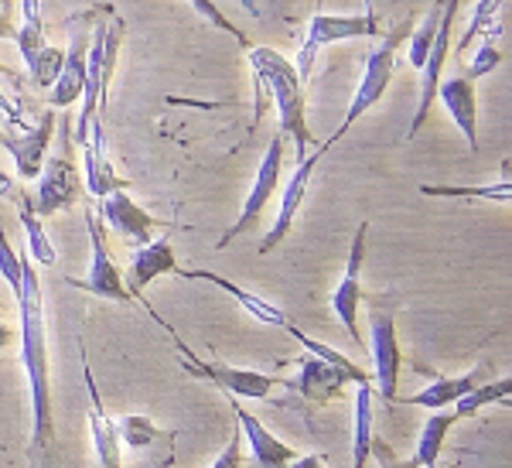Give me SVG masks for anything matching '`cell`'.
I'll return each instance as SVG.
<instances>
[{
  "label": "cell",
  "instance_id": "6da1fadb",
  "mask_svg": "<svg viewBox=\"0 0 512 468\" xmlns=\"http://www.w3.org/2000/svg\"><path fill=\"white\" fill-rule=\"evenodd\" d=\"M21 318V363L31 387V410H35V448L48 451L55 441L52 421V380H48V328H45V294H41L38 267L28 253H21V287L14 294Z\"/></svg>",
  "mask_w": 512,
  "mask_h": 468
},
{
  "label": "cell",
  "instance_id": "7a4b0ae2",
  "mask_svg": "<svg viewBox=\"0 0 512 468\" xmlns=\"http://www.w3.org/2000/svg\"><path fill=\"white\" fill-rule=\"evenodd\" d=\"M250 72L256 82V120L267 110V100L277 106L280 134L297 147V161L311 151V127H308V96H304V79L297 76L294 62L280 55L277 48L256 45L250 48Z\"/></svg>",
  "mask_w": 512,
  "mask_h": 468
},
{
  "label": "cell",
  "instance_id": "3957f363",
  "mask_svg": "<svg viewBox=\"0 0 512 468\" xmlns=\"http://www.w3.org/2000/svg\"><path fill=\"white\" fill-rule=\"evenodd\" d=\"M103 18L96 21V28L89 31V52H86V86L79 96V123L72 130V141L79 147L86 144L93 123H99V113L106 110V89L117 72V55L123 45V18L113 14L110 7L99 11Z\"/></svg>",
  "mask_w": 512,
  "mask_h": 468
},
{
  "label": "cell",
  "instance_id": "277c9868",
  "mask_svg": "<svg viewBox=\"0 0 512 468\" xmlns=\"http://www.w3.org/2000/svg\"><path fill=\"white\" fill-rule=\"evenodd\" d=\"M410 31H414V21H400L393 31H386V35H379V41L373 45V52L366 55V69H362L359 76V86H355L352 93V103L349 110H345V120L342 127L335 130L332 137H328V144H338L345 134L359 123L362 117H366L373 106H379V100L386 96V89H390L393 82V72H396V55H400V45L410 38Z\"/></svg>",
  "mask_w": 512,
  "mask_h": 468
},
{
  "label": "cell",
  "instance_id": "5b68a950",
  "mask_svg": "<svg viewBox=\"0 0 512 468\" xmlns=\"http://www.w3.org/2000/svg\"><path fill=\"white\" fill-rule=\"evenodd\" d=\"M62 137H59V151L52 158H45L41 164V175L35 178L38 192L31 195V209L38 219H48L55 212L72 209L82 199V175H79V161H76V141H72V120L59 117Z\"/></svg>",
  "mask_w": 512,
  "mask_h": 468
},
{
  "label": "cell",
  "instance_id": "8992f818",
  "mask_svg": "<svg viewBox=\"0 0 512 468\" xmlns=\"http://www.w3.org/2000/svg\"><path fill=\"white\" fill-rule=\"evenodd\" d=\"M147 305V301H144ZM151 311V318L158 322L164 332H171V339H175V349H178V363L185 369L188 376H198V380H209L216 383L219 393H233V397H243V400H270V393L274 387H284V380L280 376H267V373H256V369H236L229 363H219V359H195V352L181 342V335L171 328L164 318L147 305Z\"/></svg>",
  "mask_w": 512,
  "mask_h": 468
},
{
  "label": "cell",
  "instance_id": "52a82bcc",
  "mask_svg": "<svg viewBox=\"0 0 512 468\" xmlns=\"http://www.w3.org/2000/svg\"><path fill=\"white\" fill-rule=\"evenodd\" d=\"M383 35V21H379V14L369 7V11L362 14H315L308 24V35H304V45L301 52H297V76L304 82L311 79V72H315V62L318 55L325 52V48L338 45V41H355V38H379Z\"/></svg>",
  "mask_w": 512,
  "mask_h": 468
},
{
  "label": "cell",
  "instance_id": "ba28073f",
  "mask_svg": "<svg viewBox=\"0 0 512 468\" xmlns=\"http://www.w3.org/2000/svg\"><path fill=\"white\" fill-rule=\"evenodd\" d=\"M369 311V356H373V380L379 387V397L396 400V387H400V373H403V349L396 339V305L390 298H366Z\"/></svg>",
  "mask_w": 512,
  "mask_h": 468
},
{
  "label": "cell",
  "instance_id": "9c48e42d",
  "mask_svg": "<svg viewBox=\"0 0 512 468\" xmlns=\"http://www.w3.org/2000/svg\"><path fill=\"white\" fill-rule=\"evenodd\" d=\"M284 147H287V137L277 130V134L270 137V147L263 151V161H260V168H256V178H253L250 192H246V199H243V209H239V219L216 240V250H226L229 243L239 240L243 233H250V229H256V223L263 219V212H267V205H270V199H274V192L280 185V171H284Z\"/></svg>",
  "mask_w": 512,
  "mask_h": 468
},
{
  "label": "cell",
  "instance_id": "30bf717a",
  "mask_svg": "<svg viewBox=\"0 0 512 468\" xmlns=\"http://www.w3.org/2000/svg\"><path fill=\"white\" fill-rule=\"evenodd\" d=\"M55 127H59V113H52V106L41 113L38 123H31L24 130H7L0 123V147L11 154L14 171H18L21 182H35L41 175V164H45L48 151H52Z\"/></svg>",
  "mask_w": 512,
  "mask_h": 468
},
{
  "label": "cell",
  "instance_id": "8fae6325",
  "mask_svg": "<svg viewBox=\"0 0 512 468\" xmlns=\"http://www.w3.org/2000/svg\"><path fill=\"white\" fill-rule=\"evenodd\" d=\"M86 229H89V243H93V264H89L86 277H65L69 287H79V291L93 294V298L103 301H117V305H130V294L123 287V274L120 267L113 264V257L106 253V240H103V223H99L96 209L86 205Z\"/></svg>",
  "mask_w": 512,
  "mask_h": 468
},
{
  "label": "cell",
  "instance_id": "7c38bea8",
  "mask_svg": "<svg viewBox=\"0 0 512 468\" xmlns=\"http://www.w3.org/2000/svg\"><path fill=\"white\" fill-rule=\"evenodd\" d=\"M332 151V144H321L315 147V151H308L301 161H297V168H294V175H291V182H287L284 188V195H280V209H277V219H274V226L267 229V236L260 240V257H267V253H274L280 243L291 236V229L297 223V212H301V205L304 199H308V188H311V178H315V168L321 164V158Z\"/></svg>",
  "mask_w": 512,
  "mask_h": 468
},
{
  "label": "cell",
  "instance_id": "4fadbf2b",
  "mask_svg": "<svg viewBox=\"0 0 512 468\" xmlns=\"http://www.w3.org/2000/svg\"><path fill=\"white\" fill-rule=\"evenodd\" d=\"M366 236H369V223L355 226L352 236V250H349V264H345L342 281L335 284L332 291V311L342 322L345 335L355 342V346H366L359 332V308H362V264H366Z\"/></svg>",
  "mask_w": 512,
  "mask_h": 468
},
{
  "label": "cell",
  "instance_id": "5bb4252c",
  "mask_svg": "<svg viewBox=\"0 0 512 468\" xmlns=\"http://www.w3.org/2000/svg\"><path fill=\"white\" fill-rule=\"evenodd\" d=\"M297 363V376L294 380H284L287 390H294L297 397H304L308 404H332L335 397H342V390L355 383L345 369H338L335 363H328V359H318L311 356V352H304V356L294 359Z\"/></svg>",
  "mask_w": 512,
  "mask_h": 468
},
{
  "label": "cell",
  "instance_id": "9a60e30c",
  "mask_svg": "<svg viewBox=\"0 0 512 468\" xmlns=\"http://www.w3.org/2000/svg\"><path fill=\"white\" fill-rule=\"evenodd\" d=\"M96 202H99L96 216L103 219L113 233H120L130 246H144V243L154 240L158 219H154L140 202H134V195L130 192H113V195H103V199H96Z\"/></svg>",
  "mask_w": 512,
  "mask_h": 468
},
{
  "label": "cell",
  "instance_id": "2e32d148",
  "mask_svg": "<svg viewBox=\"0 0 512 468\" xmlns=\"http://www.w3.org/2000/svg\"><path fill=\"white\" fill-rule=\"evenodd\" d=\"M229 400V410L236 414V424H239V434L243 441H250V455H253V468H287L297 458V451L291 445L277 438L270 428H263V421H256V414L243 410L239 397L233 393H222Z\"/></svg>",
  "mask_w": 512,
  "mask_h": 468
},
{
  "label": "cell",
  "instance_id": "e0dca14e",
  "mask_svg": "<svg viewBox=\"0 0 512 468\" xmlns=\"http://www.w3.org/2000/svg\"><path fill=\"white\" fill-rule=\"evenodd\" d=\"M82 185L93 199H103V195L113 192H130V182L113 168L110 154H106V130L103 120L93 123L86 144H82Z\"/></svg>",
  "mask_w": 512,
  "mask_h": 468
},
{
  "label": "cell",
  "instance_id": "ac0fdd59",
  "mask_svg": "<svg viewBox=\"0 0 512 468\" xmlns=\"http://www.w3.org/2000/svg\"><path fill=\"white\" fill-rule=\"evenodd\" d=\"M79 359H82V376H86V387H89V434H93L99 468H123V462H120L123 448H120V438H117V421L106 414L103 397H99V387H96V376L86 363V346H82V342H79Z\"/></svg>",
  "mask_w": 512,
  "mask_h": 468
},
{
  "label": "cell",
  "instance_id": "d6986e66",
  "mask_svg": "<svg viewBox=\"0 0 512 468\" xmlns=\"http://www.w3.org/2000/svg\"><path fill=\"white\" fill-rule=\"evenodd\" d=\"M178 260H175V246H171L168 236H161V240H151L144 246H137L134 257H130V270L127 277H123V287H127L130 298H144V291L151 287L158 277L164 274H175L178 277Z\"/></svg>",
  "mask_w": 512,
  "mask_h": 468
},
{
  "label": "cell",
  "instance_id": "ffe728a7",
  "mask_svg": "<svg viewBox=\"0 0 512 468\" xmlns=\"http://www.w3.org/2000/svg\"><path fill=\"white\" fill-rule=\"evenodd\" d=\"M86 52H89V31H76L72 45L62 59V69L55 76L52 89H48V106L52 110H69L79 103L82 86H86Z\"/></svg>",
  "mask_w": 512,
  "mask_h": 468
},
{
  "label": "cell",
  "instance_id": "44dd1931",
  "mask_svg": "<svg viewBox=\"0 0 512 468\" xmlns=\"http://www.w3.org/2000/svg\"><path fill=\"white\" fill-rule=\"evenodd\" d=\"M437 100L451 113L454 127L468 141V151H478V100H475V82L465 76H451L437 82Z\"/></svg>",
  "mask_w": 512,
  "mask_h": 468
},
{
  "label": "cell",
  "instance_id": "7402d4cb",
  "mask_svg": "<svg viewBox=\"0 0 512 468\" xmlns=\"http://www.w3.org/2000/svg\"><path fill=\"white\" fill-rule=\"evenodd\" d=\"M485 380H489V366H485V363L468 369L465 376H437L434 373V380L427 383L424 390L410 393V397H396V404L424 407V410H444V407H451L454 400H461L468 390L478 387V383H485Z\"/></svg>",
  "mask_w": 512,
  "mask_h": 468
},
{
  "label": "cell",
  "instance_id": "603a6c76",
  "mask_svg": "<svg viewBox=\"0 0 512 468\" xmlns=\"http://www.w3.org/2000/svg\"><path fill=\"white\" fill-rule=\"evenodd\" d=\"M178 277H185V281H209V284H216L219 291H226L229 298L239 301V305H243V311H250L256 322H263V325L284 328V332L294 325L291 318H287L277 305H270L267 298H260V294L246 291V287H239V284H233V281H226V277L216 274V270H178Z\"/></svg>",
  "mask_w": 512,
  "mask_h": 468
},
{
  "label": "cell",
  "instance_id": "cb8c5ba5",
  "mask_svg": "<svg viewBox=\"0 0 512 468\" xmlns=\"http://www.w3.org/2000/svg\"><path fill=\"white\" fill-rule=\"evenodd\" d=\"M7 199L18 205V216H21V226H24V253L31 257V264L41 267V270H52L55 267V246L48 240L45 226H41V219L35 216V209H31V195L18 192V188H7Z\"/></svg>",
  "mask_w": 512,
  "mask_h": 468
},
{
  "label": "cell",
  "instance_id": "d4e9b609",
  "mask_svg": "<svg viewBox=\"0 0 512 468\" xmlns=\"http://www.w3.org/2000/svg\"><path fill=\"white\" fill-rule=\"evenodd\" d=\"M376 438V387L362 383L355 390V428H352V468H366Z\"/></svg>",
  "mask_w": 512,
  "mask_h": 468
},
{
  "label": "cell",
  "instance_id": "484cf974",
  "mask_svg": "<svg viewBox=\"0 0 512 468\" xmlns=\"http://www.w3.org/2000/svg\"><path fill=\"white\" fill-rule=\"evenodd\" d=\"M117 438H120V448H130V451H147L161 441H171L175 431H161L151 417L144 414H127L123 421L117 424Z\"/></svg>",
  "mask_w": 512,
  "mask_h": 468
},
{
  "label": "cell",
  "instance_id": "4316f807",
  "mask_svg": "<svg viewBox=\"0 0 512 468\" xmlns=\"http://www.w3.org/2000/svg\"><path fill=\"white\" fill-rule=\"evenodd\" d=\"M454 424H461L458 414H441V410H431V417L424 421V431H420V441H417V455L414 462L417 465H437L441 458V448H444V438Z\"/></svg>",
  "mask_w": 512,
  "mask_h": 468
},
{
  "label": "cell",
  "instance_id": "83f0119b",
  "mask_svg": "<svg viewBox=\"0 0 512 468\" xmlns=\"http://www.w3.org/2000/svg\"><path fill=\"white\" fill-rule=\"evenodd\" d=\"M420 195H431V199H489L506 205L512 199L509 175H502L495 185H420Z\"/></svg>",
  "mask_w": 512,
  "mask_h": 468
},
{
  "label": "cell",
  "instance_id": "f1b7e54d",
  "mask_svg": "<svg viewBox=\"0 0 512 468\" xmlns=\"http://www.w3.org/2000/svg\"><path fill=\"white\" fill-rule=\"evenodd\" d=\"M14 45L21 48L24 65L48 45L45 21H41V0H21V28H18V35H14Z\"/></svg>",
  "mask_w": 512,
  "mask_h": 468
},
{
  "label": "cell",
  "instance_id": "f546056e",
  "mask_svg": "<svg viewBox=\"0 0 512 468\" xmlns=\"http://www.w3.org/2000/svg\"><path fill=\"white\" fill-rule=\"evenodd\" d=\"M509 393H512V380L509 376H502V380H485V383H478V387H472L465 393L461 400H454V414L465 421V417H475L482 407H492V404H506L509 400Z\"/></svg>",
  "mask_w": 512,
  "mask_h": 468
},
{
  "label": "cell",
  "instance_id": "4dcf8cb0",
  "mask_svg": "<svg viewBox=\"0 0 512 468\" xmlns=\"http://www.w3.org/2000/svg\"><path fill=\"white\" fill-rule=\"evenodd\" d=\"M502 31V0H478L475 11H472V21H468V31L458 38V52H468L475 38L482 35H499Z\"/></svg>",
  "mask_w": 512,
  "mask_h": 468
},
{
  "label": "cell",
  "instance_id": "1f68e13d",
  "mask_svg": "<svg viewBox=\"0 0 512 468\" xmlns=\"http://www.w3.org/2000/svg\"><path fill=\"white\" fill-rule=\"evenodd\" d=\"M441 11H444V0H437V4L431 7V14H427L424 21L417 24L414 31H410V45H407V59L410 65L420 72L424 69V62H427V55H431V48H434V38H437V24H441Z\"/></svg>",
  "mask_w": 512,
  "mask_h": 468
},
{
  "label": "cell",
  "instance_id": "d6a6232c",
  "mask_svg": "<svg viewBox=\"0 0 512 468\" xmlns=\"http://www.w3.org/2000/svg\"><path fill=\"white\" fill-rule=\"evenodd\" d=\"M62 59H65L62 48H55V45L41 48L35 59L24 65V69H28V82H31V86L52 89V82H55V76H59V69H62Z\"/></svg>",
  "mask_w": 512,
  "mask_h": 468
},
{
  "label": "cell",
  "instance_id": "836d02e7",
  "mask_svg": "<svg viewBox=\"0 0 512 468\" xmlns=\"http://www.w3.org/2000/svg\"><path fill=\"white\" fill-rule=\"evenodd\" d=\"M499 65H502V52H499V45H495V35H482V45H478L475 59L468 62V69H465V79L475 82V79L495 72Z\"/></svg>",
  "mask_w": 512,
  "mask_h": 468
},
{
  "label": "cell",
  "instance_id": "e575fe53",
  "mask_svg": "<svg viewBox=\"0 0 512 468\" xmlns=\"http://www.w3.org/2000/svg\"><path fill=\"white\" fill-rule=\"evenodd\" d=\"M188 4L195 7V14H198V18H202V21H209V24H216L219 31H226V35L233 38L239 48H250V41H246V35H243V31H239L236 24L229 21L226 14H222L216 4H212V0H188Z\"/></svg>",
  "mask_w": 512,
  "mask_h": 468
},
{
  "label": "cell",
  "instance_id": "d590c367",
  "mask_svg": "<svg viewBox=\"0 0 512 468\" xmlns=\"http://www.w3.org/2000/svg\"><path fill=\"white\" fill-rule=\"evenodd\" d=\"M0 277H4L7 287L18 294V287H21V253L11 246L4 229H0Z\"/></svg>",
  "mask_w": 512,
  "mask_h": 468
},
{
  "label": "cell",
  "instance_id": "8d00e7d4",
  "mask_svg": "<svg viewBox=\"0 0 512 468\" xmlns=\"http://www.w3.org/2000/svg\"><path fill=\"white\" fill-rule=\"evenodd\" d=\"M209 468H250V462L243 458V434H239V424H236L233 438H229L226 451H222V455Z\"/></svg>",
  "mask_w": 512,
  "mask_h": 468
},
{
  "label": "cell",
  "instance_id": "74e56055",
  "mask_svg": "<svg viewBox=\"0 0 512 468\" xmlns=\"http://www.w3.org/2000/svg\"><path fill=\"white\" fill-rule=\"evenodd\" d=\"M373 458H376V462H383V468H417L414 458H407V462H403V458H396L393 448L386 445V441H379V438H373Z\"/></svg>",
  "mask_w": 512,
  "mask_h": 468
},
{
  "label": "cell",
  "instance_id": "f35d334b",
  "mask_svg": "<svg viewBox=\"0 0 512 468\" xmlns=\"http://www.w3.org/2000/svg\"><path fill=\"white\" fill-rule=\"evenodd\" d=\"M461 4L465 0H444V11H441V24H437V35L441 38H454V21H458V14H461Z\"/></svg>",
  "mask_w": 512,
  "mask_h": 468
},
{
  "label": "cell",
  "instance_id": "ab89813d",
  "mask_svg": "<svg viewBox=\"0 0 512 468\" xmlns=\"http://www.w3.org/2000/svg\"><path fill=\"white\" fill-rule=\"evenodd\" d=\"M287 468H328V465H325V458H321V455H297Z\"/></svg>",
  "mask_w": 512,
  "mask_h": 468
},
{
  "label": "cell",
  "instance_id": "60d3db41",
  "mask_svg": "<svg viewBox=\"0 0 512 468\" xmlns=\"http://www.w3.org/2000/svg\"><path fill=\"white\" fill-rule=\"evenodd\" d=\"M14 35H18V28H14L11 14L0 11V41H14Z\"/></svg>",
  "mask_w": 512,
  "mask_h": 468
},
{
  "label": "cell",
  "instance_id": "b9f144b4",
  "mask_svg": "<svg viewBox=\"0 0 512 468\" xmlns=\"http://www.w3.org/2000/svg\"><path fill=\"white\" fill-rule=\"evenodd\" d=\"M14 342V328L4 322V318H0V349H7Z\"/></svg>",
  "mask_w": 512,
  "mask_h": 468
},
{
  "label": "cell",
  "instance_id": "7bdbcfd3",
  "mask_svg": "<svg viewBox=\"0 0 512 468\" xmlns=\"http://www.w3.org/2000/svg\"><path fill=\"white\" fill-rule=\"evenodd\" d=\"M0 76H4V79H21V76H18V72H14V69H7V65H4V62H0Z\"/></svg>",
  "mask_w": 512,
  "mask_h": 468
},
{
  "label": "cell",
  "instance_id": "ee69618b",
  "mask_svg": "<svg viewBox=\"0 0 512 468\" xmlns=\"http://www.w3.org/2000/svg\"><path fill=\"white\" fill-rule=\"evenodd\" d=\"M369 7H373V0H366V11H369Z\"/></svg>",
  "mask_w": 512,
  "mask_h": 468
},
{
  "label": "cell",
  "instance_id": "f6af8a7d",
  "mask_svg": "<svg viewBox=\"0 0 512 468\" xmlns=\"http://www.w3.org/2000/svg\"><path fill=\"white\" fill-rule=\"evenodd\" d=\"M417 468H437V465H417Z\"/></svg>",
  "mask_w": 512,
  "mask_h": 468
}]
</instances>
